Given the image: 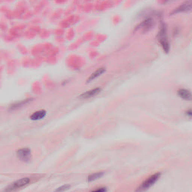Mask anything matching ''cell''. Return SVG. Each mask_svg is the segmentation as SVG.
Here are the masks:
<instances>
[{
  "mask_svg": "<svg viewBox=\"0 0 192 192\" xmlns=\"http://www.w3.org/2000/svg\"><path fill=\"white\" fill-rule=\"evenodd\" d=\"M186 114L188 116H191V110H188L187 111Z\"/></svg>",
  "mask_w": 192,
  "mask_h": 192,
  "instance_id": "cell-13",
  "label": "cell"
},
{
  "mask_svg": "<svg viewBox=\"0 0 192 192\" xmlns=\"http://www.w3.org/2000/svg\"><path fill=\"white\" fill-rule=\"evenodd\" d=\"M104 173L102 172L97 173L89 175L88 178V180L89 182H92L97 179L101 178L103 176Z\"/></svg>",
  "mask_w": 192,
  "mask_h": 192,
  "instance_id": "cell-10",
  "label": "cell"
},
{
  "mask_svg": "<svg viewBox=\"0 0 192 192\" xmlns=\"http://www.w3.org/2000/svg\"><path fill=\"white\" fill-rule=\"evenodd\" d=\"M106 71V69L103 68H100L98 69L97 70H96V71H95L94 73L91 75L90 77L89 78L88 80V81H91L96 79V78H97L101 75V74H103Z\"/></svg>",
  "mask_w": 192,
  "mask_h": 192,
  "instance_id": "cell-9",
  "label": "cell"
},
{
  "mask_svg": "<svg viewBox=\"0 0 192 192\" xmlns=\"http://www.w3.org/2000/svg\"><path fill=\"white\" fill-rule=\"evenodd\" d=\"M30 180L28 178L20 179L15 182L13 184L12 187L15 188H19L29 183Z\"/></svg>",
  "mask_w": 192,
  "mask_h": 192,
  "instance_id": "cell-8",
  "label": "cell"
},
{
  "mask_svg": "<svg viewBox=\"0 0 192 192\" xmlns=\"http://www.w3.org/2000/svg\"><path fill=\"white\" fill-rule=\"evenodd\" d=\"M17 154L20 160L25 162H28L31 158V152L30 149L23 148L18 150Z\"/></svg>",
  "mask_w": 192,
  "mask_h": 192,
  "instance_id": "cell-2",
  "label": "cell"
},
{
  "mask_svg": "<svg viewBox=\"0 0 192 192\" xmlns=\"http://www.w3.org/2000/svg\"><path fill=\"white\" fill-rule=\"evenodd\" d=\"M161 173H158L149 177L140 186L138 189H137L138 191H143L150 188L157 182L161 176Z\"/></svg>",
  "mask_w": 192,
  "mask_h": 192,
  "instance_id": "cell-1",
  "label": "cell"
},
{
  "mask_svg": "<svg viewBox=\"0 0 192 192\" xmlns=\"http://www.w3.org/2000/svg\"><path fill=\"white\" fill-rule=\"evenodd\" d=\"M154 25L153 20L152 18H149L143 21L139 25V28H141L143 31H147L151 28Z\"/></svg>",
  "mask_w": 192,
  "mask_h": 192,
  "instance_id": "cell-5",
  "label": "cell"
},
{
  "mask_svg": "<svg viewBox=\"0 0 192 192\" xmlns=\"http://www.w3.org/2000/svg\"><path fill=\"white\" fill-rule=\"evenodd\" d=\"M107 191V189L106 188H100L99 189H98L97 190L93 191L95 192H105Z\"/></svg>",
  "mask_w": 192,
  "mask_h": 192,
  "instance_id": "cell-12",
  "label": "cell"
},
{
  "mask_svg": "<svg viewBox=\"0 0 192 192\" xmlns=\"http://www.w3.org/2000/svg\"><path fill=\"white\" fill-rule=\"evenodd\" d=\"M192 8V3L190 2L184 3L180 6L175 9L173 11L172 14H176L178 13L188 12L191 10Z\"/></svg>",
  "mask_w": 192,
  "mask_h": 192,
  "instance_id": "cell-3",
  "label": "cell"
},
{
  "mask_svg": "<svg viewBox=\"0 0 192 192\" xmlns=\"http://www.w3.org/2000/svg\"><path fill=\"white\" fill-rule=\"evenodd\" d=\"M101 91V89L100 87H96L87 92L83 93L81 95V97L83 98H87L92 97L99 94Z\"/></svg>",
  "mask_w": 192,
  "mask_h": 192,
  "instance_id": "cell-4",
  "label": "cell"
},
{
  "mask_svg": "<svg viewBox=\"0 0 192 192\" xmlns=\"http://www.w3.org/2000/svg\"><path fill=\"white\" fill-rule=\"evenodd\" d=\"M178 94L181 98L184 100L190 101L192 99L191 93L187 89H180L178 91Z\"/></svg>",
  "mask_w": 192,
  "mask_h": 192,
  "instance_id": "cell-6",
  "label": "cell"
},
{
  "mask_svg": "<svg viewBox=\"0 0 192 192\" xmlns=\"http://www.w3.org/2000/svg\"><path fill=\"white\" fill-rule=\"evenodd\" d=\"M71 186L69 185H65L61 186L56 190V191H66L70 189Z\"/></svg>",
  "mask_w": 192,
  "mask_h": 192,
  "instance_id": "cell-11",
  "label": "cell"
},
{
  "mask_svg": "<svg viewBox=\"0 0 192 192\" xmlns=\"http://www.w3.org/2000/svg\"><path fill=\"white\" fill-rule=\"evenodd\" d=\"M46 111L42 110L35 112L31 116L30 118L33 121L38 120L43 118L46 115Z\"/></svg>",
  "mask_w": 192,
  "mask_h": 192,
  "instance_id": "cell-7",
  "label": "cell"
}]
</instances>
